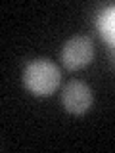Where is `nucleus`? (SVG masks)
<instances>
[{"mask_svg": "<svg viewBox=\"0 0 115 153\" xmlns=\"http://www.w3.org/2000/svg\"><path fill=\"white\" fill-rule=\"evenodd\" d=\"M94 59V44L88 36L77 35L65 42L61 50V61L69 71L83 69Z\"/></svg>", "mask_w": 115, "mask_h": 153, "instance_id": "2", "label": "nucleus"}, {"mask_svg": "<svg viewBox=\"0 0 115 153\" xmlns=\"http://www.w3.org/2000/svg\"><path fill=\"white\" fill-rule=\"evenodd\" d=\"M98 31L109 44L115 46V4L108 6L98 16Z\"/></svg>", "mask_w": 115, "mask_h": 153, "instance_id": "4", "label": "nucleus"}, {"mask_svg": "<svg viewBox=\"0 0 115 153\" xmlns=\"http://www.w3.org/2000/svg\"><path fill=\"white\" fill-rule=\"evenodd\" d=\"M60 69L50 59H33L23 71V84L35 96H50L60 86Z\"/></svg>", "mask_w": 115, "mask_h": 153, "instance_id": "1", "label": "nucleus"}, {"mask_svg": "<svg viewBox=\"0 0 115 153\" xmlns=\"http://www.w3.org/2000/svg\"><path fill=\"white\" fill-rule=\"evenodd\" d=\"M113 61H115V46H113Z\"/></svg>", "mask_w": 115, "mask_h": 153, "instance_id": "5", "label": "nucleus"}, {"mask_svg": "<svg viewBox=\"0 0 115 153\" xmlns=\"http://www.w3.org/2000/svg\"><path fill=\"white\" fill-rule=\"evenodd\" d=\"M63 107L73 115H83L92 105V90L83 80H71L61 94Z\"/></svg>", "mask_w": 115, "mask_h": 153, "instance_id": "3", "label": "nucleus"}]
</instances>
